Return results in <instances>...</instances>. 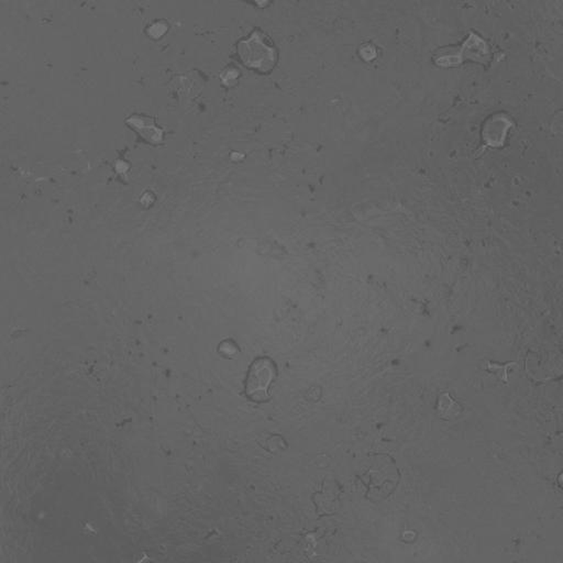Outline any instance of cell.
<instances>
[{"instance_id": "1", "label": "cell", "mask_w": 563, "mask_h": 563, "mask_svg": "<svg viewBox=\"0 0 563 563\" xmlns=\"http://www.w3.org/2000/svg\"><path fill=\"white\" fill-rule=\"evenodd\" d=\"M278 376V365L273 359L266 355L257 357L250 364L245 376V397L257 404L268 403L272 397V386Z\"/></svg>"}, {"instance_id": "2", "label": "cell", "mask_w": 563, "mask_h": 563, "mask_svg": "<svg viewBox=\"0 0 563 563\" xmlns=\"http://www.w3.org/2000/svg\"><path fill=\"white\" fill-rule=\"evenodd\" d=\"M239 55L247 66L260 72H268L276 65V50L263 41L259 32H255L248 41L239 44Z\"/></svg>"}]
</instances>
